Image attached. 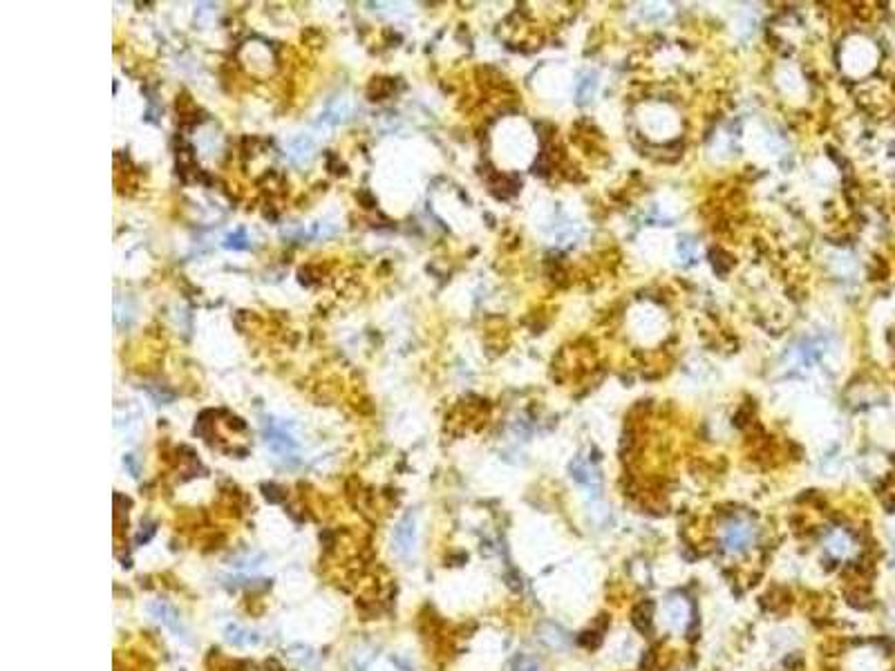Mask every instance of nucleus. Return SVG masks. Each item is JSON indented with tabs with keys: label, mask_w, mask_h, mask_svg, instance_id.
<instances>
[{
	"label": "nucleus",
	"mask_w": 895,
	"mask_h": 671,
	"mask_svg": "<svg viewBox=\"0 0 895 671\" xmlns=\"http://www.w3.org/2000/svg\"><path fill=\"white\" fill-rule=\"evenodd\" d=\"M148 613L157 620L159 624H164L166 629H170L173 633H177V635H182V638H186L189 635V631H186V626L182 624V618H179V613L177 611L170 607V605H166V602H161V600H157V602H150L148 605Z\"/></svg>",
	"instance_id": "1"
},
{
	"label": "nucleus",
	"mask_w": 895,
	"mask_h": 671,
	"mask_svg": "<svg viewBox=\"0 0 895 671\" xmlns=\"http://www.w3.org/2000/svg\"><path fill=\"white\" fill-rule=\"evenodd\" d=\"M392 544H394V550L401 557L412 555L414 544H416V526H414V517L407 515L398 522V526L394 528V537H392Z\"/></svg>",
	"instance_id": "2"
},
{
	"label": "nucleus",
	"mask_w": 895,
	"mask_h": 671,
	"mask_svg": "<svg viewBox=\"0 0 895 671\" xmlns=\"http://www.w3.org/2000/svg\"><path fill=\"white\" fill-rule=\"evenodd\" d=\"M224 633H226V640L231 642V644H235V647H255V644L260 642V635L258 633L249 631V629L237 626V624L226 626Z\"/></svg>",
	"instance_id": "3"
},
{
	"label": "nucleus",
	"mask_w": 895,
	"mask_h": 671,
	"mask_svg": "<svg viewBox=\"0 0 895 671\" xmlns=\"http://www.w3.org/2000/svg\"><path fill=\"white\" fill-rule=\"evenodd\" d=\"M726 544H728V548L732 550V553H743V550L748 548V544H750V528H748V526H743V524L730 526Z\"/></svg>",
	"instance_id": "4"
},
{
	"label": "nucleus",
	"mask_w": 895,
	"mask_h": 671,
	"mask_svg": "<svg viewBox=\"0 0 895 671\" xmlns=\"http://www.w3.org/2000/svg\"><path fill=\"white\" fill-rule=\"evenodd\" d=\"M652 611H654V605H652V602H647V600L641 602V605H636L634 611H632V624L641 633L649 631V626H652Z\"/></svg>",
	"instance_id": "5"
},
{
	"label": "nucleus",
	"mask_w": 895,
	"mask_h": 671,
	"mask_svg": "<svg viewBox=\"0 0 895 671\" xmlns=\"http://www.w3.org/2000/svg\"><path fill=\"white\" fill-rule=\"evenodd\" d=\"M291 157L296 161H307V159H309L311 157V141L307 139V137L298 139V143H294V148H291Z\"/></svg>",
	"instance_id": "6"
},
{
	"label": "nucleus",
	"mask_w": 895,
	"mask_h": 671,
	"mask_svg": "<svg viewBox=\"0 0 895 671\" xmlns=\"http://www.w3.org/2000/svg\"><path fill=\"white\" fill-rule=\"evenodd\" d=\"M577 644H582L586 649H595L600 644V633L598 631H584L577 635Z\"/></svg>",
	"instance_id": "7"
},
{
	"label": "nucleus",
	"mask_w": 895,
	"mask_h": 671,
	"mask_svg": "<svg viewBox=\"0 0 895 671\" xmlns=\"http://www.w3.org/2000/svg\"><path fill=\"white\" fill-rule=\"evenodd\" d=\"M517 671H542V669L537 667L533 660H526V658H524V660H522V662H519V665H517Z\"/></svg>",
	"instance_id": "8"
}]
</instances>
